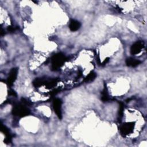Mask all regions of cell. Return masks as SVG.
Here are the masks:
<instances>
[{
  "instance_id": "cell-11",
  "label": "cell",
  "mask_w": 147,
  "mask_h": 147,
  "mask_svg": "<svg viewBox=\"0 0 147 147\" xmlns=\"http://www.w3.org/2000/svg\"><path fill=\"white\" fill-rule=\"evenodd\" d=\"M44 82L41 79H36L33 82V84L34 87H38L41 86Z\"/></svg>"
},
{
  "instance_id": "cell-8",
  "label": "cell",
  "mask_w": 147,
  "mask_h": 147,
  "mask_svg": "<svg viewBox=\"0 0 147 147\" xmlns=\"http://www.w3.org/2000/svg\"><path fill=\"white\" fill-rule=\"evenodd\" d=\"M140 63H141V61L131 57L127 58L126 60V64L128 67H135L138 65H139Z\"/></svg>"
},
{
  "instance_id": "cell-3",
  "label": "cell",
  "mask_w": 147,
  "mask_h": 147,
  "mask_svg": "<svg viewBox=\"0 0 147 147\" xmlns=\"http://www.w3.org/2000/svg\"><path fill=\"white\" fill-rule=\"evenodd\" d=\"M61 104H62V102H61V99H60L59 98H55L53 100V110L59 119H61V118H62Z\"/></svg>"
},
{
  "instance_id": "cell-1",
  "label": "cell",
  "mask_w": 147,
  "mask_h": 147,
  "mask_svg": "<svg viewBox=\"0 0 147 147\" xmlns=\"http://www.w3.org/2000/svg\"><path fill=\"white\" fill-rule=\"evenodd\" d=\"M66 57L61 53H58L55 55L52 58V70H57L60 68L66 61Z\"/></svg>"
},
{
  "instance_id": "cell-6",
  "label": "cell",
  "mask_w": 147,
  "mask_h": 147,
  "mask_svg": "<svg viewBox=\"0 0 147 147\" xmlns=\"http://www.w3.org/2000/svg\"><path fill=\"white\" fill-rule=\"evenodd\" d=\"M133 124L132 123H126L123 124L120 129L121 134L124 136L127 135L129 133H131L133 129Z\"/></svg>"
},
{
  "instance_id": "cell-14",
  "label": "cell",
  "mask_w": 147,
  "mask_h": 147,
  "mask_svg": "<svg viewBox=\"0 0 147 147\" xmlns=\"http://www.w3.org/2000/svg\"><path fill=\"white\" fill-rule=\"evenodd\" d=\"M7 30L9 32H13L14 30V28L13 27H11V26H9L7 28Z\"/></svg>"
},
{
  "instance_id": "cell-2",
  "label": "cell",
  "mask_w": 147,
  "mask_h": 147,
  "mask_svg": "<svg viewBox=\"0 0 147 147\" xmlns=\"http://www.w3.org/2000/svg\"><path fill=\"white\" fill-rule=\"evenodd\" d=\"M12 113L15 116L24 117L30 114L29 109L24 104H18L13 107Z\"/></svg>"
},
{
  "instance_id": "cell-9",
  "label": "cell",
  "mask_w": 147,
  "mask_h": 147,
  "mask_svg": "<svg viewBox=\"0 0 147 147\" xmlns=\"http://www.w3.org/2000/svg\"><path fill=\"white\" fill-rule=\"evenodd\" d=\"M102 100L104 102H107L109 100V95H108V92H107V89L106 88V87H105L102 92V98H101Z\"/></svg>"
},
{
  "instance_id": "cell-7",
  "label": "cell",
  "mask_w": 147,
  "mask_h": 147,
  "mask_svg": "<svg viewBox=\"0 0 147 147\" xmlns=\"http://www.w3.org/2000/svg\"><path fill=\"white\" fill-rule=\"evenodd\" d=\"M80 26H81L80 23L79 21H78L77 20H73V19L70 20L69 24V28L71 31L75 32V31L78 30L80 28Z\"/></svg>"
},
{
  "instance_id": "cell-13",
  "label": "cell",
  "mask_w": 147,
  "mask_h": 147,
  "mask_svg": "<svg viewBox=\"0 0 147 147\" xmlns=\"http://www.w3.org/2000/svg\"><path fill=\"white\" fill-rule=\"evenodd\" d=\"M9 94L10 95H12V96H16L17 95L16 92L13 90H10L9 91Z\"/></svg>"
},
{
  "instance_id": "cell-15",
  "label": "cell",
  "mask_w": 147,
  "mask_h": 147,
  "mask_svg": "<svg viewBox=\"0 0 147 147\" xmlns=\"http://www.w3.org/2000/svg\"><path fill=\"white\" fill-rule=\"evenodd\" d=\"M109 57L106 58V59H105V60L103 61V64H105V63L106 64V63H107L109 61Z\"/></svg>"
},
{
  "instance_id": "cell-12",
  "label": "cell",
  "mask_w": 147,
  "mask_h": 147,
  "mask_svg": "<svg viewBox=\"0 0 147 147\" xmlns=\"http://www.w3.org/2000/svg\"><path fill=\"white\" fill-rule=\"evenodd\" d=\"M123 111V105L122 103H121L119 106V117L120 119L122 117Z\"/></svg>"
},
{
  "instance_id": "cell-5",
  "label": "cell",
  "mask_w": 147,
  "mask_h": 147,
  "mask_svg": "<svg viewBox=\"0 0 147 147\" xmlns=\"http://www.w3.org/2000/svg\"><path fill=\"white\" fill-rule=\"evenodd\" d=\"M18 74V69L16 68H13L10 70V72L9 73V75L7 78V84L9 86H11L13 85V83L15 82V80L17 79Z\"/></svg>"
},
{
  "instance_id": "cell-4",
  "label": "cell",
  "mask_w": 147,
  "mask_h": 147,
  "mask_svg": "<svg viewBox=\"0 0 147 147\" xmlns=\"http://www.w3.org/2000/svg\"><path fill=\"white\" fill-rule=\"evenodd\" d=\"M144 47V42L142 41H137L132 45L130 48V53L131 55H136L139 53Z\"/></svg>"
},
{
  "instance_id": "cell-10",
  "label": "cell",
  "mask_w": 147,
  "mask_h": 147,
  "mask_svg": "<svg viewBox=\"0 0 147 147\" xmlns=\"http://www.w3.org/2000/svg\"><path fill=\"white\" fill-rule=\"evenodd\" d=\"M96 78V74L94 72H91L84 79V82H90L93 81L95 78Z\"/></svg>"
}]
</instances>
